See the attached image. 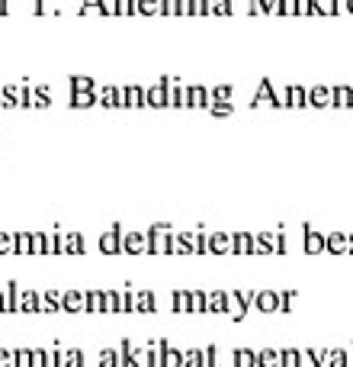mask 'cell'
I'll use <instances>...</instances> for the list:
<instances>
[{
  "instance_id": "6da1fadb",
  "label": "cell",
  "mask_w": 353,
  "mask_h": 367,
  "mask_svg": "<svg viewBox=\"0 0 353 367\" xmlns=\"http://www.w3.org/2000/svg\"><path fill=\"white\" fill-rule=\"evenodd\" d=\"M148 245H151V255H173V229L167 222L148 226Z\"/></svg>"
},
{
  "instance_id": "7a4b0ae2",
  "label": "cell",
  "mask_w": 353,
  "mask_h": 367,
  "mask_svg": "<svg viewBox=\"0 0 353 367\" xmlns=\"http://www.w3.org/2000/svg\"><path fill=\"white\" fill-rule=\"evenodd\" d=\"M286 252V236L283 232H257L254 236V255H283Z\"/></svg>"
},
{
  "instance_id": "3957f363",
  "label": "cell",
  "mask_w": 353,
  "mask_h": 367,
  "mask_svg": "<svg viewBox=\"0 0 353 367\" xmlns=\"http://www.w3.org/2000/svg\"><path fill=\"white\" fill-rule=\"evenodd\" d=\"M302 252L305 255H321L324 252V236L312 226V222H302Z\"/></svg>"
},
{
  "instance_id": "277c9868",
  "label": "cell",
  "mask_w": 353,
  "mask_h": 367,
  "mask_svg": "<svg viewBox=\"0 0 353 367\" xmlns=\"http://www.w3.org/2000/svg\"><path fill=\"white\" fill-rule=\"evenodd\" d=\"M122 252L126 255H151L148 232H122Z\"/></svg>"
},
{
  "instance_id": "5b68a950",
  "label": "cell",
  "mask_w": 353,
  "mask_h": 367,
  "mask_svg": "<svg viewBox=\"0 0 353 367\" xmlns=\"http://www.w3.org/2000/svg\"><path fill=\"white\" fill-rule=\"evenodd\" d=\"M97 248L103 255H122V229H119V226H109V229L100 236Z\"/></svg>"
},
{
  "instance_id": "8992f818",
  "label": "cell",
  "mask_w": 353,
  "mask_h": 367,
  "mask_svg": "<svg viewBox=\"0 0 353 367\" xmlns=\"http://www.w3.org/2000/svg\"><path fill=\"white\" fill-rule=\"evenodd\" d=\"M331 348H299V367H328Z\"/></svg>"
},
{
  "instance_id": "52a82bcc",
  "label": "cell",
  "mask_w": 353,
  "mask_h": 367,
  "mask_svg": "<svg viewBox=\"0 0 353 367\" xmlns=\"http://www.w3.org/2000/svg\"><path fill=\"white\" fill-rule=\"evenodd\" d=\"M132 313H158V297L151 290H132Z\"/></svg>"
},
{
  "instance_id": "ba28073f",
  "label": "cell",
  "mask_w": 353,
  "mask_h": 367,
  "mask_svg": "<svg viewBox=\"0 0 353 367\" xmlns=\"http://www.w3.org/2000/svg\"><path fill=\"white\" fill-rule=\"evenodd\" d=\"M61 309L65 313H87L84 290H61Z\"/></svg>"
},
{
  "instance_id": "9c48e42d",
  "label": "cell",
  "mask_w": 353,
  "mask_h": 367,
  "mask_svg": "<svg viewBox=\"0 0 353 367\" xmlns=\"http://www.w3.org/2000/svg\"><path fill=\"white\" fill-rule=\"evenodd\" d=\"M324 252L347 255L350 252V236H347V232H328V236H324Z\"/></svg>"
},
{
  "instance_id": "30bf717a",
  "label": "cell",
  "mask_w": 353,
  "mask_h": 367,
  "mask_svg": "<svg viewBox=\"0 0 353 367\" xmlns=\"http://www.w3.org/2000/svg\"><path fill=\"white\" fill-rule=\"evenodd\" d=\"M161 367H183V352L161 338Z\"/></svg>"
},
{
  "instance_id": "8fae6325",
  "label": "cell",
  "mask_w": 353,
  "mask_h": 367,
  "mask_svg": "<svg viewBox=\"0 0 353 367\" xmlns=\"http://www.w3.org/2000/svg\"><path fill=\"white\" fill-rule=\"evenodd\" d=\"M209 255H232V232H209Z\"/></svg>"
},
{
  "instance_id": "7c38bea8",
  "label": "cell",
  "mask_w": 353,
  "mask_h": 367,
  "mask_svg": "<svg viewBox=\"0 0 353 367\" xmlns=\"http://www.w3.org/2000/svg\"><path fill=\"white\" fill-rule=\"evenodd\" d=\"M173 255H196V232H173Z\"/></svg>"
},
{
  "instance_id": "4fadbf2b",
  "label": "cell",
  "mask_w": 353,
  "mask_h": 367,
  "mask_svg": "<svg viewBox=\"0 0 353 367\" xmlns=\"http://www.w3.org/2000/svg\"><path fill=\"white\" fill-rule=\"evenodd\" d=\"M225 316H232L234 322H244V319H248V303L241 300L238 290H228V313H225Z\"/></svg>"
},
{
  "instance_id": "5bb4252c",
  "label": "cell",
  "mask_w": 353,
  "mask_h": 367,
  "mask_svg": "<svg viewBox=\"0 0 353 367\" xmlns=\"http://www.w3.org/2000/svg\"><path fill=\"white\" fill-rule=\"evenodd\" d=\"M232 255H254V236L251 232H232Z\"/></svg>"
},
{
  "instance_id": "9a60e30c",
  "label": "cell",
  "mask_w": 353,
  "mask_h": 367,
  "mask_svg": "<svg viewBox=\"0 0 353 367\" xmlns=\"http://www.w3.org/2000/svg\"><path fill=\"white\" fill-rule=\"evenodd\" d=\"M254 306L260 309V313H279V293H273V290H257Z\"/></svg>"
},
{
  "instance_id": "2e32d148",
  "label": "cell",
  "mask_w": 353,
  "mask_h": 367,
  "mask_svg": "<svg viewBox=\"0 0 353 367\" xmlns=\"http://www.w3.org/2000/svg\"><path fill=\"white\" fill-rule=\"evenodd\" d=\"M257 367H283V352L279 348H260L257 352Z\"/></svg>"
},
{
  "instance_id": "e0dca14e",
  "label": "cell",
  "mask_w": 353,
  "mask_h": 367,
  "mask_svg": "<svg viewBox=\"0 0 353 367\" xmlns=\"http://www.w3.org/2000/svg\"><path fill=\"white\" fill-rule=\"evenodd\" d=\"M20 313H42L39 290H20Z\"/></svg>"
},
{
  "instance_id": "ac0fdd59",
  "label": "cell",
  "mask_w": 353,
  "mask_h": 367,
  "mask_svg": "<svg viewBox=\"0 0 353 367\" xmlns=\"http://www.w3.org/2000/svg\"><path fill=\"white\" fill-rule=\"evenodd\" d=\"M4 313H20V287H16V281H10L4 287Z\"/></svg>"
},
{
  "instance_id": "d6986e66",
  "label": "cell",
  "mask_w": 353,
  "mask_h": 367,
  "mask_svg": "<svg viewBox=\"0 0 353 367\" xmlns=\"http://www.w3.org/2000/svg\"><path fill=\"white\" fill-rule=\"evenodd\" d=\"M42 313H61V290H42Z\"/></svg>"
},
{
  "instance_id": "ffe728a7",
  "label": "cell",
  "mask_w": 353,
  "mask_h": 367,
  "mask_svg": "<svg viewBox=\"0 0 353 367\" xmlns=\"http://www.w3.org/2000/svg\"><path fill=\"white\" fill-rule=\"evenodd\" d=\"M189 313H209V293L189 290Z\"/></svg>"
},
{
  "instance_id": "44dd1931",
  "label": "cell",
  "mask_w": 353,
  "mask_h": 367,
  "mask_svg": "<svg viewBox=\"0 0 353 367\" xmlns=\"http://www.w3.org/2000/svg\"><path fill=\"white\" fill-rule=\"evenodd\" d=\"M32 255H52V236L48 232H32Z\"/></svg>"
},
{
  "instance_id": "7402d4cb",
  "label": "cell",
  "mask_w": 353,
  "mask_h": 367,
  "mask_svg": "<svg viewBox=\"0 0 353 367\" xmlns=\"http://www.w3.org/2000/svg\"><path fill=\"white\" fill-rule=\"evenodd\" d=\"M84 252H87L84 236L81 232H68V236H65V255H84Z\"/></svg>"
},
{
  "instance_id": "603a6c76",
  "label": "cell",
  "mask_w": 353,
  "mask_h": 367,
  "mask_svg": "<svg viewBox=\"0 0 353 367\" xmlns=\"http://www.w3.org/2000/svg\"><path fill=\"white\" fill-rule=\"evenodd\" d=\"M13 255H32V232H13Z\"/></svg>"
},
{
  "instance_id": "cb8c5ba5",
  "label": "cell",
  "mask_w": 353,
  "mask_h": 367,
  "mask_svg": "<svg viewBox=\"0 0 353 367\" xmlns=\"http://www.w3.org/2000/svg\"><path fill=\"white\" fill-rule=\"evenodd\" d=\"M209 313H228V293L209 290Z\"/></svg>"
},
{
  "instance_id": "d4e9b609",
  "label": "cell",
  "mask_w": 353,
  "mask_h": 367,
  "mask_svg": "<svg viewBox=\"0 0 353 367\" xmlns=\"http://www.w3.org/2000/svg\"><path fill=\"white\" fill-rule=\"evenodd\" d=\"M234 367H257L254 348H234Z\"/></svg>"
},
{
  "instance_id": "484cf974",
  "label": "cell",
  "mask_w": 353,
  "mask_h": 367,
  "mask_svg": "<svg viewBox=\"0 0 353 367\" xmlns=\"http://www.w3.org/2000/svg\"><path fill=\"white\" fill-rule=\"evenodd\" d=\"M84 300H87V313L91 316L103 313V290H84Z\"/></svg>"
},
{
  "instance_id": "4316f807",
  "label": "cell",
  "mask_w": 353,
  "mask_h": 367,
  "mask_svg": "<svg viewBox=\"0 0 353 367\" xmlns=\"http://www.w3.org/2000/svg\"><path fill=\"white\" fill-rule=\"evenodd\" d=\"M171 309L173 313H189V290H173L171 293Z\"/></svg>"
},
{
  "instance_id": "83f0119b",
  "label": "cell",
  "mask_w": 353,
  "mask_h": 367,
  "mask_svg": "<svg viewBox=\"0 0 353 367\" xmlns=\"http://www.w3.org/2000/svg\"><path fill=\"white\" fill-rule=\"evenodd\" d=\"M183 367H206L203 348H187V352H183Z\"/></svg>"
},
{
  "instance_id": "f1b7e54d",
  "label": "cell",
  "mask_w": 353,
  "mask_h": 367,
  "mask_svg": "<svg viewBox=\"0 0 353 367\" xmlns=\"http://www.w3.org/2000/svg\"><path fill=\"white\" fill-rule=\"evenodd\" d=\"M328 367H350V361H347V348H331Z\"/></svg>"
},
{
  "instance_id": "f546056e",
  "label": "cell",
  "mask_w": 353,
  "mask_h": 367,
  "mask_svg": "<svg viewBox=\"0 0 353 367\" xmlns=\"http://www.w3.org/2000/svg\"><path fill=\"white\" fill-rule=\"evenodd\" d=\"M203 358H206V367H222V358H218V345H203Z\"/></svg>"
},
{
  "instance_id": "4dcf8cb0",
  "label": "cell",
  "mask_w": 353,
  "mask_h": 367,
  "mask_svg": "<svg viewBox=\"0 0 353 367\" xmlns=\"http://www.w3.org/2000/svg\"><path fill=\"white\" fill-rule=\"evenodd\" d=\"M132 348H135V345L128 342H119V367H132Z\"/></svg>"
},
{
  "instance_id": "1f68e13d",
  "label": "cell",
  "mask_w": 353,
  "mask_h": 367,
  "mask_svg": "<svg viewBox=\"0 0 353 367\" xmlns=\"http://www.w3.org/2000/svg\"><path fill=\"white\" fill-rule=\"evenodd\" d=\"M103 313H119V297H116V290H103Z\"/></svg>"
},
{
  "instance_id": "d6a6232c",
  "label": "cell",
  "mask_w": 353,
  "mask_h": 367,
  "mask_svg": "<svg viewBox=\"0 0 353 367\" xmlns=\"http://www.w3.org/2000/svg\"><path fill=\"white\" fill-rule=\"evenodd\" d=\"M100 367H119V348H106L100 354Z\"/></svg>"
},
{
  "instance_id": "836d02e7",
  "label": "cell",
  "mask_w": 353,
  "mask_h": 367,
  "mask_svg": "<svg viewBox=\"0 0 353 367\" xmlns=\"http://www.w3.org/2000/svg\"><path fill=\"white\" fill-rule=\"evenodd\" d=\"M196 255H209V232L196 229Z\"/></svg>"
},
{
  "instance_id": "e575fe53",
  "label": "cell",
  "mask_w": 353,
  "mask_h": 367,
  "mask_svg": "<svg viewBox=\"0 0 353 367\" xmlns=\"http://www.w3.org/2000/svg\"><path fill=\"white\" fill-rule=\"evenodd\" d=\"M295 297H299L295 290H283V293H279V313H289L293 303H295Z\"/></svg>"
},
{
  "instance_id": "d590c367",
  "label": "cell",
  "mask_w": 353,
  "mask_h": 367,
  "mask_svg": "<svg viewBox=\"0 0 353 367\" xmlns=\"http://www.w3.org/2000/svg\"><path fill=\"white\" fill-rule=\"evenodd\" d=\"M119 297V313H132V290H116Z\"/></svg>"
},
{
  "instance_id": "8d00e7d4",
  "label": "cell",
  "mask_w": 353,
  "mask_h": 367,
  "mask_svg": "<svg viewBox=\"0 0 353 367\" xmlns=\"http://www.w3.org/2000/svg\"><path fill=\"white\" fill-rule=\"evenodd\" d=\"M16 367H32V348H16Z\"/></svg>"
},
{
  "instance_id": "74e56055",
  "label": "cell",
  "mask_w": 353,
  "mask_h": 367,
  "mask_svg": "<svg viewBox=\"0 0 353 367\" xmlns=\"http://www.w3.org/2000/svg\"><path fill=\"white\" fill-rule=\"evenodd\" d=\"M283 367H299V348H283Z\"/></svg>"
},
{
  "instance_id": "f35d334b",
  "label": "cell",
  "mask_w": 353,
  "mask_h": 367,
  "mask_svg": "<svg viewBox=\"0 0 353 367\" xmlns=\"http://www.w3.org/2000/svg\"><path fill=\"white\" fill-rule=\"evenodd\" d=\"M0 255H13V232H0Z\"/></svg>"
},
{
  "instance_id": "ab89813d",
  "label": "cell",
  "mask_w": 353,
  "mask_h": 367,
  "mask_svg": "<svg viewBox=\"0 0 353 367\" xmlns=\"http://www.w3.org/2000/svg\"><path fill=\"white\" fill-rule=\"evenodd\" d=\"M0 367H16V352H10V348H0Z\"/></svg>"
},
{
  "instance_id": "60d3db41",
  "label": "cell",
  "mask_w": 353,
  "mask_h": 367,
  "mask_svg": "<svg viewBox=\"0 0 353 367\" xmlns=\"http://www.w3.org/2000/svg\"><path fill=\"white\" fill-rule=\"evenodd\" d=\"M52 255H65V236L52 232Z\"/></svg>"
},
{
  "instance_id": "b9f144b4",
  "label": "cell",
  "mask_w": 353,
  "mask_h": 367,
  "mask_svg": "<svg viewBox=\"0 0 353 367\" xmlns=\"http://www.w3.org/2000/svg\"><path fill=\"white\" fill-rule=\"evenodd\" d=\"M32 367H46V348H32Z\"/></svg>"
},
{
  "instance_id": "7bdbcfd3",
  "label": "cell",
  "mask_w": 353,
  "mask_h": 367,
  "mask_svg": "<svg viewBox=\"0 0 353 367\" xmlns=\"http://www.w3.org/2000/svg\"><path fill=\"white\" fill-rule=\"evenodd\" d=\"M46 367H58V348H46Z\"/></svg>"
},
{
  "instance_id": "ee69618b",
  "label": "cell",
  "mask_w": 353,
  "mask_h": 367,
  "mask_svg": "<svg viewBox=\"0 0 353 367\" xmlns=\"http://www.w3.org/2000/svg\"><path fill=\"white\" fill-rule=\"evenodd\" d=\"M0 313H4V290H0Z\"/></svg>"
}]
</instances>
